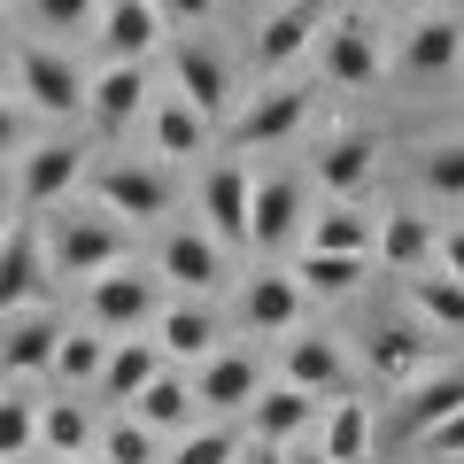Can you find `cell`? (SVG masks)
Masks as SVG:
<instances>
[{
  "mask_svg": "<svg viewBox=\"0 0 464 464\" xmlns=\"http://www.w3.org/2000/svg\"><path fill=\"white\" fill-rule=\"evenodd\" d=\"M302 248H348V256H372V217L356 209V201H325Z\"/></svg>",
  "mask_w": 464,
  "mask_h": 464,
  "instance_id": "cell-34",
  "label": "cell"
},
{
  "mask_svg": "<svg viewBox=\"0 0 464 464\" xmlns=\"http://www.w3.org/2000/svg\"><path fill=\"white\" fill-rule=\"evenodd\" d=\"M232 464H286V441H264L256 433V449H232Z\"/></svg>",
  "mask_w": 464,
  "mask_h": 464,
  "instance_id": "cell-44",
  "label": "cell"
},
{
  "mask_svg": "<svg viewBox=\"0 0 464 464\" xmlns=\"http://www.w3.org/2000/svg\"><path fill=\"white\" fill-rule=\"evenodd\" d=\"M155 310H163V279L140 271L132 256L85 279V325H101V333H140Z\"/></svg>",
  "mask_w": 464,
  "mask_h": 464,
  "instance_id": "cell-3",
  "label": "cell"
},
{
  "mask_svg": "<svg viewBox=\"0 0 464 464\" xmlns=\"http://www.w3.org/2000/svg\"><path fill=\"white\" fill-rule=\"evenodd\" d=\"M54 464H101V457H93V449H78V457H54Z\"/></svg>",
  "mask_w": 464,
  "mask_h": 464,
  "instance_id": "cell-47",
  "label": "cell"
},
{
  "mask_svg": "<svg viewBox=\"0 0 464 464\" xmlns=\"http://www.w3.org/2000/svg\"><path fill=\"white\" fill-rule=\"evenodd\" d=\"M39 256H47V279H93V271H109V264H124L132 256V225L124 217H109L101 201H78V194H63L47 209V232H39Z\"/></svg>",
  "mask_w": 464,
  "mask_h": 464,
  "instance_id": "cell-1",
  "label": "cell"
},
{
  "mask_svg": "<svg viewBox=\"0 0 464 464\" xmlns=\"http://www.w3.org/2000/svg\"><path fill=\"white\" fill-rule=\"evenodd\" d=\"M356 279H372V256L302 248V264H295V286H302V295H356Z\"/></svg>",
  "mask_w": 464,
  "mask_h": 464,
  "instance_id": "cell-29",
  "label": "cell"
},
{
  "mask_svg": "<svg viewBox=\"0 0 464 464\" xmlns=\"http://www.w3.org/2000/svg\"><path fill=\"white\" fill-rule=\"evenodd\" d=\"M0 155H24V116L0 101Z\"/></svg>",
  "mask_w": 464,
  "mask_h": 464,
  "instance_id": "cell-45",
  "label": "cell"
},
{
  "mask_svg": "<svg viewBox=\"0 0 464 464\" xmlns=\"http://www.w3.org/2000/svg\"><path fill=\"white\" fill-rule=\"evenodd\" d=\"M148 8L163 16V32H201L217 16V0H148Z\"/></svg>",
  "mask_w": 464,
  "mask_h": 464,
  "instance_id": "cell-42",
  "label": "cell"
},
{
  "mask_svg": "<svg viewBox=\"0 0 464 464\" xmlns=\"http://www.w3.org/2000/svg\"><path fill=\"white\" fill-rule=\"evenodd\" d=\"M148 93H155L148 63H109L101 78H85V116H93L109 140H124L140 116H148Z\"/></svg>",
  "mask_w": 464,
  "mask_h": 464,
  "instance_id": "cell-8",
  "label": "cell"
},
{
  "mask_svg": "<svg viewBox=\"0 0 464 464\" xmlns=\"http://www.w3.org/2000/svg\"><path fill=\"white\" fill-rule=\"evenodd\" d=\"M433 256H441L449 279H464V225H457V232H441V240H433Z\"/></svg>",
  "mask_w": 464,
  "mask_h": 464,
  "instance_id": "cell-43",
  "label": "cell"
},
{
  "mask_svg": "<svg viewBox=\"0 0 464 464\" xmlns=\"http://www.w3.org/2000/svg\"><path fill=\"white\" fill-rule=\"evenodd\" d=\"M356 464H364V457H356Z\"/></svg>",
  "mask_w": 464,
  "mask_h": 464,
  "instance_id": "cell-52",
  "label": "cell"
},
{
  "mask_svg": "<svg viewBox=\"0 0 464 464\" xmlns=\"http://www.w3.org/2000/svg\"><path fill=\"white\" fill-rule=\"evenodd\" d=\"M302 286L295 271H248V286H240V325L248 333H295L302 325Z\"/></svg>",
  "mask_w": 464,
  "mask_h": 464,
  "instance_id": "cell-17",
  "label": "cell"
},
{
  "mask_svg": "<svg viewBox=\"0 0 464 464\" xmlns=\"http://www.w3.org/2000/svg\"><path fill=\"white\" fill-rule=\"evenodd\" d=\"M85 186V155L78 148H24V179H16V201L24 209H54L63 194H78Z\"/></svg>",
  "mask_w": 464,
  "mask_h": 464,
  "instance_id": "cell-18",
  "label": "cell"
},
{
  "mask_svg": "<svg viewBox=\"0 0 464 464\" xmlns=\"http://www.w3.org/2000/svg\"><path fill=\"white\" fill-rule=\"evenodd\" d=\"M317 70H325L333 85H372L387 70V39L380 24H372V8H325V24H317Z\"/></svg>",
  "mask_w": 464,
  "mask_h": 464,
  "instance_id": "cell-2",
  "label": "cell"
},
{
  "mask_svg": "<svg viewBox=\"0 0 464 464\" xmlns=\"http://www.w3.org/2000/svg\"><path fill=\"white\" fill-rule=\"evenodd\" d=\"M372 170H380V148H372L364 132H333L325 155H317V194L325 201H356L372 186Z\"/></svg>",
  "mask_w": 464,
  "mask_h": 464,
  "instance_id": "cell-19",
  "label": "cell"
},
{
  "mask_svg": "<svg viewBox=\"0 0 464 464\" xmlns=\"http://www.w3.org/2000/svg\"><path fill=\"white\" fill-rule=\"evenodd\" d=\"M16 93L39 116H85V70L70 63V47L32 39V47H16Z\"/></svg>",
  "mask_w": 464,
  "mask_h": 464,
  "instance_id": "cell-6",
  "label": "cell"
},
{
  "mask_svg": "<svg viewBox=\"0 0 464 464\" xmlns=\"http://www.w3.org/2000/svg\"><path fill=\"white\" fill-rule=\"evenodd\" d=\"M155 279H170L179 295H209L225 279V248H217L209 232H163V256H155Z\"/></svg>",
  "mask_w": 464,
  "mask_h": 464,
  "instance_id": "cell-16",
  "label": "cell"
},
{
  "mask_svg": "<svg viewBox=\"0 0 464 464\" xmlns=\"http://www.w3.org/2000/svg\"><path fill=\"white\" fill-rule=\"evenodd\" d=\"M8 78H16V39L0 32V85H8Z\"/></svg>",
  "mask_w": 464,
  "mask_h": 464,
  "instance_id": "cell-46",
  "label": "cell"
},
{
  "mask_svg": "<svg viewBox=\"0 0 464 464\" xmlns=\"http://www.w3.org/2000/svg\"><path fill=\"white\" fill-rule=\"evenodd\" d=\"M0 464H24V457H0Z\"/></svg>",
  "mask_w": 464,
  "mask_h": 464,
  "instance_id": "cell-50",
  "label": "cell"
},
{
  "mask_svg": "<svg viewBox=\"0 0 464 464\" xmlns=\"http://www.w3.org/2000/svg\"><path fill=\"white\" fill-rule=\"evenodd\" d=\"M148 325H155V348H163V364H201V356L217 348V310H209L201 295L163 302Z\"/></svg>",
  "mask_w": 464,
  "mask_h": 464,
  "instance_id": "cell-14",
  "label": "cell"
},
{
  "mask_svg": "<svg viewBox=\"0 0 464 464\" xmlns=\"http://www.w3.org/2000/svg\"><path fill=\"white\" fill-rule=\"evenodd\" d=\"M201 217H209V240L217 248H248V163H217L201 179Z\"/></svg>",
  "mask_w": 464,
  "mask_h": 464,
  "instance_id": "cell-15",
  "label": "cell"
},
{
  "mask_svg": "<svg viewBox=\"0 0 464 464\" xmlns=\"http://www.w3.org/2000/svg\"><path fill=\"white\" fill-rule=\"evenodd\" d=\"M32 449H39V402L0 395V457H32Z\"/></svg>",
  "mask_w": 464,
  "mask_h": 464,
  "instance_id": "cell-38",
  "label": "cell"
},
{
  "mask_svg": "<svg viewBox=\"0 0 464 464\" xmlns=\"http://www.w3.org/2000/svg\"><path fill=\"white\" fill-rule=\"evenodd\" d=\"M317 24H325V0H279V8L264 16V32H256L248 63L264 70V78H286V70H295L302 54H310Z\"/></svg>",
  "mask_w": 464,
  "mask_h": 464,
  "instance_id": "cell-7",
  "label": "cell"
},
{
  "mask_svg": "<svg viewBox=\"0 0 464 464\" xmlns=\"http://www.w3.org/2000/svg\"><path fill=\"white\" fill-rule=\"evenodd\" d=\"M93 39H101V54H109V63H148V54L163 47V16H155L148 0H101Z\"/></svg>",
  "mask_w": 464,
  "mask_h": 464,
  "instance_id": "cell-13",
  "label": "cell"
},
{
  "mask_svg": "<svg viewBox=\"0 0 464 464\" xmlns=\"http://www.w3.org/2000/svg\"><path fill=\"white\" fill-rule=\"evenodd\" d=\"M54 341H63V317L24 302V310L0 317V380H39L54 364Z\"/></svg>",
  "mask_w": 464,
  "mask_h": 464,
  "instance_id": "cell-9",
  "label": "cell"
},
{
  "mask_svg": "<svg viewBox=\"0 0 464 464\" xmlns=\"http://www.w3.org/2000/svg\"><path fill=\"white\" fill-rule=\"evenodd\" d=\"M380 8H411V0H380Z\"/></svg>",
  "mask_w": 464,
  "mask_h": 464,
  "instance_id": "cell-49",
  "label": "cell"
},
{
  "mask_svg": "<svg viewBox=\"0 0 464 464\" xmlns=\"http://www.w3.org/2000/svg\"><path fill=\"white\" fill-rule=\"evenodd\" d=\"M464 402V372H418L411 387H402V411H395V433L402 441H418V433L433 426V418H449Z\"/></svg>",
  "mask_w": 464,
  "mask_h": 464,
  "instance_id": "cell-26",
  "label": "cell"
},
{
  "mask_svg": "<svg viewBox=\"0 0 464 464\" xmlns=\"http://www.w3.org/2000/svg\"><path fill=\"white\" fill-rule=\"evenodd\" d=\"M248 426L264 433V441H302V433L317 426V395H310V387H295V380L256 387V395H248Z\"/></svg>",
  "mask_w": 464,
  "mask_h": 464,
  "instance_id": "cell-20",
  "label": "cell"
},
{
  "mask_svg": "<svg viewBox=\"0 0 464 464\" xmlns=\"http://www.w3.org/2000/svg\"><path fill=\"white\" fill-rule=\"evenodd\" d=\"M418 449H426L433 464H441V457H464V402H457L449 418H433V426L418 433Z\"/></svg>",
  "mask_w": 464,
  "mask_h": 464,
  "instance_id": "cell-41",
  "label": "cell"
},
{
  "mask_svg": "<svg viewBox=\"0 0 464 464\" xmlns=\"http://www.w3.org/2000/svg\"><path fill=\"white\" fill-rule=\"evenodd\" d=\"M101 16V0H32V32L47 39H85Z\"/></svg>",
  "mask_w": 464,
  "mask_h": 464,
  "instance_id": "cell-36",
  "label": "cell"
},
{
  "mask_svg": "<svg viewBox=\"0 0 464 464\" xmlns=\"http://www.w3.org/2000/svg\"><path fill=\"white\" fill-rule=\"evenodd\" d=\"M39 449H47V457L93 449V411H85V402H39Z\"/></svg>",
  "mask_w": 464,
  "mask_h": 464,
  "instance_id": "cell-35",
  "label": "cell"
},
{
  "mask_svg": "<svg viewBox=\"0 0 464 464\" xmlns=\"http://www.w3.org/2000/svg\"><path fill=\"white\" fill-rule=\"evenodd\" d=\"M310 441H317V457H325V464H356V457H372V402H356V395L325 402V418L310 426Z\"/></svg>",
  "mask_w": 464,
  "mask_h": 464,
  "instance_id": "cell-25",
  "label": "cell"
},
{
  "mask_svg": "<svg viewBox=\"0 0 464 464\" xmlns=\"http://www.w3.org/2000/svg\"><path fill=\"white\" fill-rule=\"evenodd\" d=\"M286 380L310 387V395H333V387L348 380V356L325 341V333H302V341H286Z\"/></svg>",
  "mask_w": 464,
  "mask_h": 464,
  "instance_id": "cell-30",
  "label": "cell"
},
{
  "mask_svg": "<svg viewBox=\"0 0 464 464\" xmlns=\"http://www.w3.org/2000/svg\"><path fill=\"white\" fill-rule=\"evenodd\" d=\"M232 449H240V433H232V426H194L163 464H232Z\"/></svg>",
  "mask_w": 464,
  "mask_h": 464,
  "instance_id": "cell-39",
  "label": "cell"
},
{
  "mask_svg": "<svg viewBox=\"0 0 464 464\" xmlns=\"http://www.w3.org/2000/svg\"><path fill=\"white\" fill-rule=\"evenodd\" d=\"M418 372H433V341H426L418 325L372 333V380H380V387H411Z\"/></svg>",
  "mask_w": 464,
  "mask_h": 464,
  "instance_id": "cell-27",
  "label": "cell"
},
{
  "mask_svg": "<svg viewBox=\"0 0 464 464\" xmlns=\"http://www.w3.org/2000/svg\"><path fill=\"white\" fill-rule=\"evenodd\" d=\"M310 124V85H295V78H271L264 93L248 101V116L232 124V140L240 148H286V140Z\"/></svg>",
  "mask_w": 464,
  "mask_h": 464,
  "instance_id": "cell-10",
  "label": "cell"
},
{
  "mask_svg": "<svg viewBox=\"0 0 464 464\" xmlns=\"http://www.w3.org/2000/svg\"><path fill=\"white\" fill-rule=\"evenodd\" d=\"M310 225V179L302 170H271V179H248V248L279 256L302 240Z\"/></svg>",
  "mask_w": 464,
  "mask_h": 464,
  "instance_id": "cell-4",
  "label": "cell"
},
{
  "mask_svg": "<svg viewBox=\"0 0 464 464\" xmlns=\"http://www.w3.org/2000/svg\"><path fill=\"white\" fill-rule=\"evenodd\" d=\"M411 310L426 317L433 333H464V279H449L441 264H418V279H411Z\"/></svg>",
  "mask_w": 464,
  "mask_h": 464,
  "instance_id": "cell-31",
  "label": "cell"
},
{
  "mask_svg": "<svg viewBox=\"0 0 464 464\" xmlns=\"http://www.w3.org/2000/svg\"><path fill=\"white\" fill-rule=\"evenodd\" d=\"M372 264H387V271H418V264H433V225L418 209H387V217H372Z\"/></svg>",
  "mask_w": 464,
  "mask_h": 464,
  "instance_id": "cell-24",
  "label": "cell"
},
{
  "mask_svg": "<svg viewBox=\"0 0 464 464\" xmlns=\"http://www.w3.org/2000/svg\"><path fill=\"white\" fill-rule=\"evenodd\" d=\"M101 356H109V333H101V325H70L63 341H54V364H47V372H54L63 387H93Z\"/></svg>",
  "mask_w": 464,
  "mask_h": 464,
  "instance_id": "cell-33",
  "label": "cell"
},
{
  "mask_svg": "<svg viewBox=\"0 0 464 464\" xmlns=\"http://www.w3.org/2000/svg\"><path fill=\"white\" fill-rule=\"evenodd\" d=\"M256 387H264V364H256V356H201V380H194V411H248V395Z\"/></svg>",
  "mask_w": 464,
  "mask_h": 464,
  "instance_id": "cell-22",
  "label": "cell"
},
{
  "mask_svg": "<svg viewBox=\"0 0 464 464\" xmlns=\"http://www.w3.org/2000/svg\"><path fill=\"white\" fill-rule=\"evenodd\" d=\"M155 372H163V348H155V341H140V333H109V356H101L93 387H101L109 402H132Z\"/></svg>",
  "mask_w": 464,
  "mask_h": 464,
  "instance_id": "cell-21",
  "label": "cell"
},
{
  "mask_svg": "<svg viewBox=\"0 0 464 464\" xmlns=\"http://www.w3.org/2000/svg\"><path fill=\"white\" fill-rule=\"evenodd\" d=\"M132 418H140L148 433H179L186 418H194V380H186L179 364H163V372L132 395Z\"/></svg>",
  "mask_w": 464,
  "mask_h": 464,
  "instance_id": "cell-28",
  "label": "cell"
},
{
  "mask_svg": "<svg viewBox=\"0 0 464 464\" xmlns=\"http://www.w3.org/2000/svg\"><path fill=\"white\" fill-rule=\"evenodd\" d=\"M39 286H47L39 225H32V217H8V225H0V317L24 310V302H39Z\"/></svg>",
  "mask_w": 464,
  "mask_h": 464,
  "instance_id": "cell-11",
  "label": "cell"
},
{
  "mask_svg": "<svg viewBox=\"0 0 464 464\" xmlns=\"http://www.w3.org/2000/svg\"><path fill=\"white\" fill-rule=\"evenodd\" d=\"M464 63V24L457 16H426L402 32V78H449Z\"/></svg>",
  "mask_w": 464,
  "mask_h": 464,
  "instance_id": "cell-23",
  "label": "cell"
},
{
  "mask_svg": "<svg viewBox=\"0 0 464 464\" xmlns=\"http://www.w3.org/2000/svg\"><path fill=\"white\" fill-rule=\"evenodd\" d=\"M8 201H16V194H8V179H0V225H8Z\"/></svg>",
  "mask_w": 464,
  "mask_h": 464,
  "instance_id": "cell-48",
  "label": "cell"
},
{
  "mask_svg": "<svg viewBox=\"0 0 464 464\" xmlns=\"http://www.w3.org/2000/svg\"><path fill=\"white\" fill-rule=\"evenodd\" d=\"M148 109H155V155H201L209 148V116H201L194 101L163 93V101H148Z\"/></svg>",
  "mask_w": 464,
  "mask_h": 464,
  "instance_id": "cell-32",
  "label": "cell"
},
{
  "mask_svg": "<svg viewBox=\"0 0 464 464\" xmlns=\"http://www.w3.org/2000/svg\"><path fill=\"white\" fill-rule=\"evenodd\" d=\"M93 201L140 232V225H163V217H170L179 179H170L163 163H109V170H93Z\"/></svg>",
  "mask_w": 464,
  "mask_h": 464,
  "instance_id": "cell-5",
  "label": "cell"
},
{
  "mask_svg": "<svg viewBox=\"0 0 464 464\" xmlns=\"http://www.w3.org/2000/svg\"><path fill=\"white\" fill-rule=\"evenodd\" d=\"M170 85H179V101H194L209 124L232 109V70H225V54L201 47V39H179V47H170Z\"/></svg>",
  "mask_w": 464,
  "mask_h": 464,
  "instance_id": "cell-12",
  "label": "cell"
},
{
  "mask_svg": "<svg viewBox=\"0 0 464 464\" xmlns=\"http://www.w3.org/2000/svg\"><path fill=\"white\" fill-rule=\"evenodd\" d=\"M418 179H426L433 194L464 201V140H441V148H426V163H418Z\"/></svg>",
  "mask_w": 464,
  "mask_h": 464,
  "instance_id": "cell-40",
  "label": "cell"
},
{
  "mask_svg": "<svg viewBox=\"0 0 464 464\" xmlns=\"http://www.w3.org/2000/svg\"><path fill=\"white\" fill-rule=\"evenodd\" d=\"M93 457L101 464H155V433L140 418H116L109 433H93Z\"/></svg>",
  "mask_w": 464,
  "mask_h": 464,
  "instance_id": "cell-37",
  "label": "cell"
},
{
  "mask_svg": "<svg viewBox=\"0 0 464 464\" xmlns=\"http://www.w3.org/2000/svg\"><path fill=\"white\" fill-rule=\"evenodd\" d=\"M441 464H464V457H441Z\"/></svg>",
  "mask_w": 464,
  "mask_h": 464,
  "instance_id": "cell-51",
  "label": "cell"
}]
</instances>
